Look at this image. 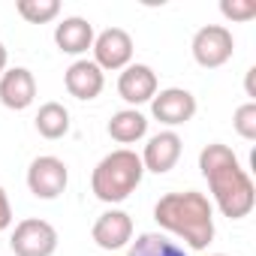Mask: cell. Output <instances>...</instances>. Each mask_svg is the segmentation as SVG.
Here are the masks:
<instances>
[{
    "instance_id": "6da1fadb",
    "label": "cell",
    "mask_w": 256,
    "mask_h": 256,
    "mask_svg": "<svg viewBox=\"0 0 256 256\" xmlns=\"http://www.w3.org/2000/svg\"><path fill=\"white\" fill-rule=\"evenodd\" d=\"M199 172L208 181L214 205L229 220H244L256 205V187L247 169H241L235 151L223 142H211L199 151Z\"/></svg>"
},
{
    "instance_id": "7a4b0ae2",
    "label": "cell",
    "mask_w": 256,
    "mask_h": 256,
    "mask_svg": "<svg viewBox=\"0 0 256 256\" xmlns=\"http://www.w3.org/2000/svg\"><path fill=\"white\" fill-rule=\"evenodd\" d=\"M154 220L163 232L181 238L190 250H205L214 241V205L199 190L160 196L154 205Z\"/></svg>"
},
{
    "instance_id": "3957f363",
    "label": "cell",
    "mask_w": 256,
    "mask_h": 256,
    "mask_svg": "<svg viewBox=\"0 0 256 256\" xmlns=\"http://www.w3.org/2000/svg\"><path fill=\"white\" fill-rule=\"evenodd\" d=\"M145 166L142 157L130 148H118L112 154H106L94 172H90V190L100 202L106 205H118L124 199H130L136 193V187L142 184Z\"/></svg>"
},
{
    "instance_id": "277c9868",
    "label": "cell",
    "mask_w": 256,
    "mask_h": 256,
    "mask_svg": "<svg viewBox=\"0 0 256 256\" xmlns=\"http://www.w3.org/2000/svg\"><path fill=\"white\" fill-rule=\"evenodd\" d=\"M190 52H193V60L202 70H217V66L229 64L232 54H235L232 30L223 28V24H205V28L196 30V36L190 42Z\"/></svg>"
},
{
    "instance_id": "5b68a950",
    "label": "cell",
    "mask_w": 256,
    "mask_h": 256,
    "mask_svg": "<svg viewBox=\"0 0 256 256\" xmlns=\"http://www.w3.org/2000/svg\"><path fill=\"white\" fill-rule=\"evenodd\" d=\"M58 229L42 220V217H28L22 223H16L10 247L16 256H54L58 250Z\"/></svg>"
},
{
    "instance_id": "8992f818",
    "label": "cell",
    "mask_w": 256,
    "mask_h": 256,
    "mask_svg": "<svg viewBox=\"0 0 256 256\" xmlns=\"http://www.w3.org/2000/svg\"><path fill=\"white\" fill-rule=\"evenodd\" d=\"M94 64L106 72H118V70H126L133 64V36L126 34L124 28H106L102 34L94 36Z\"/></svg>"
},
{
    "instance_id": "52a82bcc",
    "label": "cell",
    "mask_w": 256,
    "mask_h": 256,
    "mask_svg": "<svg viewBox=\"0 0 256 256\" xmlns=\"http://www.w3.org/2000/svg\"><path fill=\"white\" fill-rule=\"evenodd\" d=\"M70 184V169L60 157H52V154H42L30 163L28 169V190L36 196V199H58Z\"/></svg>"
},
{
    "instance_id": "ba28073f",
    "label": "cell",
    "mask_w": 256,
    "mask_h": 256,
    "mask_svg": "<svg viewBox=\"0 0 256 256\" xmlns=\"http://www.w3.org/2000/svg\"><path fill=\"white\" fill-rule=\"evenodd\" d=\"M196 108H199L196 96H193L190 90H184V88L157 90L154 100H151V114H154V120H160L163 126H169V130H172V126L187 124V120H193Z\"/></svg>"
},
{
    "instance_id": "9c48e42d",
    "label": "cell",
    "mask_w": 256,
    "mask_h": 256,
    "mask_svg": "<svg viewBox=\"0 0 256 256\" xmlns=\"http://www.w3.org/2000/svg\"><path fill=\"white\" fill-rule=\"evenodd\" d=\"M90 238L100 250H120L133 241V217L120 208H108L96 217Z\"/></svg>"
},
{
    "instance_id": "30bf717a",
    "label": "cell",
    "mask_w": 256,
    "mask_h": 256,
    "mask_svg": "<svg viewBox=\"0 0 256 256\" xmlns=\"http://www.w3.org/2000/svg\"><path fill=\"white\" fill-rule=\"evenodd\" d=\"M157 88H160L157 84V72L148 64H130L118 76V94H120L124 102H130V108H136L142 102H151Z\"/></svg>"
},
{
    "instance_id": "8fae6325",
    "label": "cell",
    "mask_w": 256,
    "mask_h": 256,
    "mask_svg": "<svg viewBox=\"0 0 256 256\" xmlns=\"http://www.w3.org/2000/svg\"><path fill=\"white\" fill-rule=\"evenodd\" d=\"M181 151H184V142L175 130H160L157 136L148 139L145 151H142V166L145 172H154V175H166L169 169H175V163L181 160Z\"/></svg>"
},
{
    "instance_id": "7c38bea8",
    "label": "cell",
    "mask_w": 256,
    "mask_h": 256,
    "mask_svg": "<svg viewBox=\"0 0 256 256\" xmlns=\"http://www.w3.org/2000/svg\"><path fill=\"white\" fill-rule=\"evenodd\" d=\"M36 100V78L28 66H6V72L0 76V102L12 112L30 108Z\"/></svg>"
},
{
    "instance_id": "4fadbf2b",
    "label": "cell",
    "mask_w": 256,
    "mask_h": 256,
    "mask_svg": "<svg viewBox=\"0 0 256 256\" xmlns=\"http://www.w3.org/2000/svg\"><path fill=\"white\" fill-rule=\"evenodd\" d=\"M64 84H66L70 96H76V100H82V102H90V100H96V96L102 94V88H106V72H102L94 60L78 58V60L70 64V70L64 72Z\"/></svg>"
},
{
    "instance_id": "5bb4252c",
    "label": "cell",
    "mask_w": 256,
    "mask_h": 256,
    "mask_svg": "<svg viewBox=\"0 0 256 256\" xmlns=\"http://www.w3.org/2000/svg\"><path fill=\"white\" fill-rule=\"evenodd\" d=\"M94 24L88 22V18H82V16H70V18H64L58 28H54V42H58V48L64 52V54H84L90 46H94Z\"/></svg>"
},
{
    "instance_id": "9a60e30c",
    "label": "cell",
    "mask_w": 256,
    "mask_h": 256,
    "mask_svg": "<svg viewBox=\"0 0 256 256\" xmlns=\"http://www.w3.org/2000/svg\"><path fill=\"white\" fill-rule=\"evenodd\" d=\"M108 136L118 142V145H136L139 139H145L148 133V118L139 112V108H120L108 118Z\"/></svg>"
},
{
    "instance_id": "2e32d148",
    "label": "cell",
    "mask_w": 256,
    "mask_h": 256,
    "mask_svg": "<svg viewBox=\"0 0 256 256\" xmlns=\"http://www.w3.org/2000/svg\"><path fill=\"white\" fill-rule=\"evenodd\" d=\"M34 124H36V133L42 139L58 142V139H64L70 133V112L60 102H42L36 118H34Z\"/></svg>"
},
{
    "instance_id": "e0dca14e",
    "label": "cell",
    "mask_w": 256,
    "mask_h": 256,
    "mask_svg": "<svg viewBox=\"0 0 256 256\" xmlns=\"http://www.w3.org/2000/svg\"><path fill=\"white\" fill-rule=\"evenodd\" d=\"M126 256H187V250L163 232H142L126 244Z\"/></svg>"
},
{
    "instance_id": "ac0fdd59",
    "label": "cell",
    "mask_w": 256,
    "mask_h": 256,
    "mask_svg": "<svg viewBox=\"0 0 256 256\" xmlns=\"http://www.w3.org/2000/svg\"><path fill=\"white\" fill-rule=\"evenodd\" d=\"M16 10L28 24H48V22H54L60 16L58 0H18Z\"/></svg>"
},
{
    "instance_id": "d6986e66",
    "label": "cell",
    "mask_w": 256,
    "mask_h": 256,
    "mask_svg": "<svg viewBox=\"0 0 256 256\" xmlns=\"http://www.w3.org/2000/svg\"><path fill=\"white\" fill-rule=\"evenodd\" d=\"M232 126L241 139L253 142L256 139V102H241L232 114Z\"/></svg>"
},
{
    "instance_id": "ffe728a7",
    "label": "cell",
    "mask_w": 256,
    "mask_h": 256,
    "mask_svg": "<svg viewBox=\"0 0 256 256\" xmlns=\"http://www.w3.org/2000/svg\"><path fill=\"white\" fill-rule=\"evenodd\" d=\"M220 12L229 22H250L256 16V4L253 0H220Z\"/></svg>"
},
{
    "instance_id": "44dd1931",
    "label": "cell",
    "mask_w": 256,
    "mask_h": 256,
    "mask_svg": "<svg viewBox=\"0 0 256 256\" xmlns=\"http://www.w3.org/2000/svg\"><path fill=\"white\" fill-rule=\"evenodd\" d=\"M10 226H12V205H10L6 190L0 187V232H6Z\"/></svg>"
},
{
    "instance_id": "7402d4cb",
    "label": "cell",
    "mask_w": 256,
    "mask_h": 256,
    "mask_svg": "<svg viewBox=\"0 0 256 256\" xmlns=\"http://www.w3.org/2000/svg\"><path fill=\"white\" fill-rule=\"evenodd\" d=\"M6 64H10V52H6V46L0 42V76L6 72Z\"/></svg>"
},
{
    "instance_id": "603a6c76",
    "label": "cell",
    "mask_w": 256,
    "mask_h": 256,
    "mask_svg": "<svg viewBox=\"0 0 256 256\" xmlns=\"http://www.w3.org/2000/svg\"><path fill=\"white\" fill-rule=\"evenodd\" d=\"M214 256H226V253H214Z\"/></svg>"
}]
</instances>
